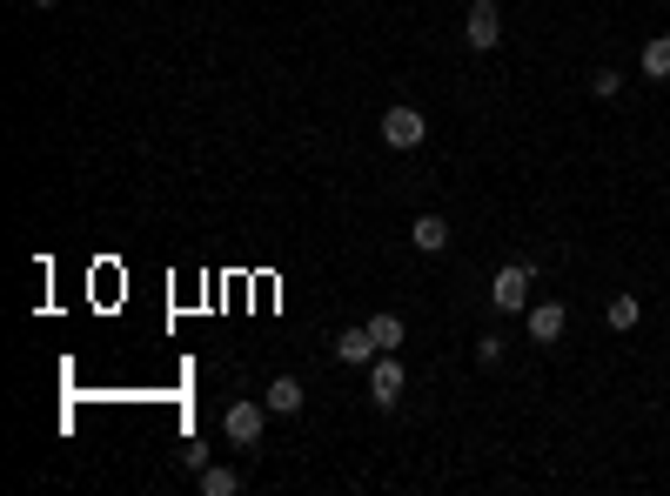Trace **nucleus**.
<instances>
[{
  "mask_svg": "<svg viewBox=\"0 0 670 496\" xmlns=\"http://www.w3.org/2000/svg\"><path fill=\"white\" fill-rule=\"evenodd\" d=\"M195 483H201V496H235V490H242V476H235V470H222V463H201V470H195Z\"/></svg>",
  "mask_w": 670,
  "mask_h": 496,
  "instance_id": "obj_11",
  "label": "nucleus"
},
{
  "mask_svg": "<svg viewBox=\"0 0 670 496\" xmlns=\"http://www.w3.org/2000/svg\"><path fill=\"white\" fill-rule=\"evenodd\" d=\"M222 429H228V443H235V450H255V443H262V429H268V403H228L222 409Z\"/></svg>",
  "mask_w": 670,
  "mask_h": 496,
  "instance_id": "obj_3",
  "label": "nucleus"
},
{
  "mask_svg": "<svg viewBox=\"0 0 670 496\" xmlns=\"http://www.w3.org/2000/svg\"><path fill=\"white\" fill-rule=\"evenodd\" d=\"M617 88H624V74H617V68H597V74H590V94H603V101H610Z\"/></svg>",
  "mask_w": 670,
  "mask_h": 496,
  "instance_id": "obj_14",
  "label": "nucleus"
},
{
  "mask_svg": "<svg viewBox=\"0 0 670 496\" xmlns=\"http://www.w3.org/2000/svg\"><path fill=\"white\" fill-rule=\"evenodd\" d=\"M382 349H376V336H369V322H362V329H342V336H335V362H376Z\"/></svg>",
  "mask_w": 670,
  "mask_h": 496,
  "instance_id": "obj_8",
  "label": "nucleus"
},
{
  "mask_svg": "<svg viewBox=\"0 0 670 496\" xmlns=\"http://www.w3.org/2000/svg\"><path fill=\"white\" fill-rule=\"evenodd\" d=\"M369 336H376V349H402V316H369Z\"/></svg>",
  "mask_w": 670,
  "mask_h": 496,
  "instance_id": "obj_13",
  "label": "nucleus"
},
{
  "mask_svg": "<svg viewBox=\"0 0 670 496\" xmlns=\"http://www.w3.org/2000/svg\"><path fill=\"white\" fill-rule=\"evenodd\" d=\"M402 383H409V376H402L396 349H382V356L369 362V403H376V409H396L402 403Z\"/></svg>",
  "mask_w": 670,
  "mask_h": 496,
  "instance_id": "obj_5",
  "label": "nucleus"
},
{
  "mask_svg": "<svg viewBox=\"0 0 670 496\" xmlns=\"http://www.w3.org/2000/svg\"><path fill=\"white\" fill-rule=\"evenodd\" d=\"M429 141V121L423 108H409V101H396V108L382 114V148H396V155H409V148H423Z\"/></svg>",
  "mask_w": 670,
  "mask_h": 496,
  "instance_id": "obj_2",
  "label": "nucleus"
},
{
  "mask_svg": "<svg viewBox=\"0 0 670 496\" xmlns=\"http://www.w3.org/2000/svg\"><path fill=\"white\" fill-rule=\"evenodd\" d=\"M563 322H570V309H563V302H536L523 329H530V342H563Z\"/></svg>",
  "mask_w": 670,
  "mask_h": 496,
  "instance_id": "obj_7",
  "label": "nucleus"
},
{
  "mask_svg": "<svg viewBox=\"0 0 670 496\" xmlns=\"http://www.w3.org/2000/svg\"><path fill=\"white\" fill-rule=\"evenodd\" d=\"M463 41H469V54H490V47L503 41V14H496V0H469V14H463Z\"/></svg>",
  "mask_w": 670,
  "mask_h": 496,
  "instance_id": "obj_4",
  "label": "nucleus"
},
{
  "mask_svg": "<svg viewBox=\"0 0 670 496\" xmlns=\"http://www.w3.org/2000/svg\"><path fill=\"white\" fill-rule=\"evenodd\" d=\"M530 282H536V262H510V269H496V275H490V309H503V316H523Z\"/></svg>",
  "mask_w": 670,
  "mask_h": 496,
  "instance_id": "obj_1",
  "label": "nucleus"
},
{
  "mask_svg": "<svg viewBox=\"0 0 670 496\" xmlns=\"http://www.w3.org/2000/svg\"><path fill=\"white\" fill-rule=\"evenodd\" d=\"M603 322H610L617 336H630V329L644 322V302H637V295H610V309H603Z\"/></svg>",
  "mask_w": 670,
  "mask_h": 496,
  "instance_id": "obj_10",
  "label": "nucleus"
},
{
  "mask_svg": "<svg viewBox=\"0 0 670 496\" xmlns=\"http://www.w3.org/2000/svg\"><path fill=\"white\" fill-rule=\"evenodd\" d=\"M637 74H644V81H670V34H657V41L644 47V61H637Z\"/></svg>",
  "mask_w": 670,
  "mask_h": 496,
  "instance_id": "obj_12",
  "label": "nucleus"
},
{
  "mask_svg": "<svg viewBox=\"0 0 670 496\" xmlns=\"http://www.w3.org/2000/svg\"><path fill=\"white\" fill-rule=\"evenodd\" d=\"M476 362H503V336H476Z\"/></svg>",
  "mask_w": 670,
  "mask_h": 496,
  "instance_id": "obj_15",
  "label": "nucleus"
},
{
  "mask_svg": "<svg viewBox=\"0 0 670 496\" xmlns=\"http://www.w3.org/2000/svg\"><path fill=\"white\" fill-rule=\"evenodd\" d=\"M262 403H268V416H302V403H309V389L295 383V376H275V383L262 389Z\"/></svg>",
  "mask_w": 670,
  "mask_h": 496,
  "instance_id": "obj_6",
  "label": "nucleus"
},
{
  "mask_svg": "<svg viewBox=\"0 0 670 496\" xmlns=\"http://www.w3.org/2000/svg\"><path fill=\"white\" fill-rule=\"evenodd\" d=\"M27 7H54V0H27Z\"/></svg>",
  "mask_w": 670,
  "mask_h": 496,
  "instance_id": "obj_16",
  "label": "nucleus"
},
{
  "mask_svg": "<svg viewBox=\"0 0 670 496\" xmlns=\"http://www.w3.org/2000/svg\"><path fill=\"white\" fill-rule=\"evenodd\" d=\"M409 242H416V255H443V248H449V222H443V215H416Z\"/></svg>",
  "mask_w": 670,
  "mask_h": 496,
  "instance_id": "obj_9",
  "label": "nucleus"
}]
</instances>
